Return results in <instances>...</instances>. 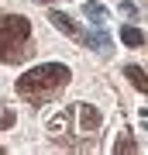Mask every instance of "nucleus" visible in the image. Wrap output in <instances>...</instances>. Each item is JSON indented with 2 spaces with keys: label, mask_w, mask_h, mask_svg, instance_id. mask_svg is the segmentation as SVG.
I'll return each mask as SVG.
<instances>
[{
  "label": "nucleus",
  "mask_w": 148,
  "mask_h": 155,
  "mask_svg": "<svg viewBox=\"0 0 148 155\" xmlns=\"http://www.w3.org/2000/svg\"><path fill=\"white\" fill-rule=\"evenodd\" d=\"M114 152H138V141H134V138H131V134H127V131H124V134H121V138H117V141H114Z\"/></svg>",
  "instance_id": "obj_9"
},
{
  "label": "nucleus",
  "mask_w": 148,
  "mask_h": 155,
  "mask_svg": "<svg viewBox=\"0 0 148 155\" xmlns=\"http://www.w3.org/2000/svg\"><path fill=\"white\" fill-rule=\"evenodd\" d=\"M48 21L55 24V28H59L62 35H66V38H72V41H79V28H76V21H72L69 14H62V11H48Z\"/></svg>",
  "instance_id": "obj_5"
},
{
  "label": "nucleus",
  "mask_w": 148,
  "mask_h": 155,
  "mask_svg": "<svg viewBox=\"0 0 148 155\" xmlns=\"http://www.w3.org/2000/svg\"><path fill=\"white\" fill-rule=\"evenodd\" d=\"M69 79H72V69L66 66V62H41V66H31L28 72H21L14 90H17L21 100L48 104V100H55L69 86Z\"/></svg>",
  "instance_id": "obj_1"
},
{
  "label": "nucleus",
  "mask_w": 148,
  "mask_h": 155,
  "mask_svg": "<svg viewBox=\"0 0 148 155\" xmlns=\"http://www.w3.org/2000/svg\"><path fill=\"white\" fill-rule=\"evenodd\" d=\"M86 17H90L93 24H104V21H107V7L97 4V0H90V4H86Z\"/></svg>",
  "instance_id": "obj_8"
},
{
  "label": "nucleus",
  "mask_w": 148,
  "mask_h": 155,
  "mask_svg": "<svg viewBox=\"0 0 148 155\" xmlns=\"http://www.w3.org/2000/svg\"><path fill=\"white\" fill-rule=\"evenodd\" d=\"M76 117H79V127H83L86 134L100 131V110H97V107H90V104H76Z\"/></svg>",
  "instance_id": "obj_4"
},
{
  "label": "nucleus",
  "mask_w": 148,
  "mask_h": 155,
  "mask_svg": "<svg viewBox=\"0 0 148 155\" xmlns=\"http://www.w3.org/2000/svg\"><path fill=\"white\" fill-rule=\"evenodd\" d=\"M121 41L127 45V48H138V45H145V31L134 28V24H124L121 28Z\"/></svg>",
  "instance_id": "obj_6"
},
{
  "label": "nucleus",
  "mask_w": 148,
  "mask_h": 155,
  "mask_svg": "<svg viewBox=\"0 0 148 155\" xmlns=\"http://www.w3.org/2000/svg\"><path fill=\"white\" fill-rule=\"evenodd\" d=\"M124 76L131 79V86H134V90L148 93V72H145V69H138V66H124Z\"/></svg>",
  "instance_id": "obj_7"
},
{
  "label": "nucleus",
  "mask_w": 148,
  "mask_h": 155,
  "mask_svg": "<svg viewBox=\"0 0 148 155\" xmlns=\"http://www.w3.org/2000/svg\"><path fill=\"white\" fill-rule=\"evenodd\" d=\"M11 124H14V114L4 110V114H0V127H11Z\"/></svg>",
  "instance_id": "obj_10"
},
{
  "label": "nucleus",
  "mask_w": 148,
  "mask_h": 155,
  "mask_svg": "<svg viewBox=\"0 0 148 155\" xmlns=\"http://www.w3.org/2000/svg\"><path fill=\"white\" fill-rule=\"evenodd\" d=\"M79 41L86 45V48L100 52V55H107V52L114 48V41H110V35H107L104 28H93V31H83V35H79Z\"/></svg>",
  "instance_id": "obj_3"
},
{
  "label": "nucleus",
  "mask_w": 148,
  "mask_h": 155,
  "mask_svg": "<svg viewBox=\"0 0 148 155\" xmlns=\"http://www.w3.org/2000/svg\"><path fill=\"white\" fill-rule=\"evenodd\" d=\"M31 52V21L24 14H0V62H24Z\"/></svg>",
  "instance_id": "obj_2"
}]
</instances>
